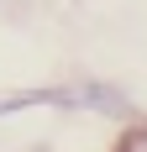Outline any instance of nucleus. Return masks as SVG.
Segmentation results:
<instances>
[{"mask_svg":"<svg viewBox=\"0 0 147 152\" xmlns=\"http://www.w3.org/2000/svg\"><path fill=\"white\" fill-rule=\"evenodd\" d=\"M110 152H137V126H126V131L116 137V147H110Z\"/></svg>","mask_w":147,"mask_h":152,"instance_id":"f257e3e1","label":"nucleus"},{"mask_svg":"<svg viewBox=\"0 0 147 152\" xmlns=\"http://www.w3.org/2000/svg\"><path fill=\"white\" fill-rule=\"evenodd\" d=\"M137 152H147V126H137Z\"/></svg>","mask_w":147,"mask_h":152,"instance_id":"f03ea898","label":"nucleus"}]
</instances>
